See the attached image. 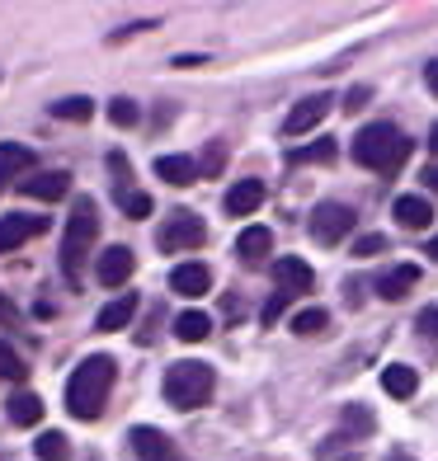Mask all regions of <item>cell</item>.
I'll return each mask as SVG.
<instances>
[{"label": "cell", "instance_id": "obj_18", "mask_svg": "<svg viewBox=\"0 0 438 461\" xmlns=\"http://www.w3.org/2000/svg\"><path fill=\"white\" fill-rule=\"evenodd\" d=\"M382 391L396 395V401H410V395L420 391V372L406 367V363H391V367L382 372Z\"/></svg>", "mask_w": 438, "mask_h": 461}, {"label": "cell", "instance_id": "obj_17", "mask_svg": "<svg viewBox=\"0 0 438 461\" xmlns=\"http://www.w3.org/2000/svg\"><path fill=\"white\" fill-rule=\"evenodd\" d=\"M5 414H10V424H19V429H33L38 419H43V401H38L33 391H14L10 401H5Z\"/></svg>", "mask_w": 438, "mask_h": 461}, {"label": "cell", "instance_id": "obj_26", "mask_svg": "<svg viewBox=\"0 0 438 461\" xmlns=\"http://www.w3.org/2000/svg\"><path fill=\"white\" fill-rule=\"evenodd\" d=\"M292 330H297L302 339H316V334H325V330H330V311L306 306V311H297V316H292Z\"/></svg>", "mask_w": 438, "mask_h": 461}, {"label": "cell", "instance_id": "obj_2", "mask_svg": "<svg viewBox=\"0 0 438 461\" xmlns=\"http://www.w3.org/2000/svg\"><path fill=\"white\" fill-rule=\"evenodd\" d=\"M353 160L368 165L378 175H396L410 160V137L391 122H368V128L353 137Z\"/></svg>", "mask_w": 438, "mask_h": 461}, {"label": "cell", "instance_id": "obj_19", "mask_svg": "<svg viewBox=\"0 0 438 461\" xmlns=\"http://www.w3.org/2000/svg\"><path fill=\"white\" fill-rule=\"evenodd\" d=\"M269 249H274V230H269V226H245L241 236H236V255L250 259V264L264 259Z\"/></svg>", "mask_w": 438, "mask_h": 461}, {"label": "cell", "instance_id": "obj_7", "mask_svg": "<svg viewBox=\"0 0 438 461\" xmlns=\"http://www.w3.org/2000/svg\"><path fill=\"white\" fill-rule=\"evenodd\" d=\"M330 104H335L330 95H311V99H297V104L287 109V118H283V132H287V137H306L311 128H321V122H325Z\"/></svg>", "mask_w": 438, "mask_h": 461}, {"label": "cell", "instance_id": "obj_42", "mask_svg": "<svg viewBox=\"0 0 438 461\" xmlns=\"http://www.w3.org/2000/svg\"><path fill=\"white\" fill-rule=\"evenodd\" d=\"M429 151H433V156H438V128H433V132H429Z\"/></svg>", "mask_w": 438, "mask_h": 461}, {"label": "cell", "instance_id": "obj_21", "mask_svg": "<svg viewBox=\"0 0 438 461\" xmlns=\"http://www.w3.org/2000/svg\"><path fill=\"white\" fill-rule=\"evenodd\" d=\"M29 165H33V151H29V146H19V141H0V179L24 175Z\"/></svg>", "mask_w": 438, "mask_h": 461}, {"label": "cell", "instance_id": "obj_24", "mask_svg": "<svg viewBox=\"0 0 438 461\" xmlns=\"http://www.w3.org/2000/svg\"><path fill=\"white\" fill-rule=\"evenodd\" d=\"M137 316V297H118V302H109V306H104L99 311V330H123V325H128Z\"/></svg>", "mask_w": 438, "mask_h": 461}, {"label": "cell", "instance_id": "obj_41", "mask_svg": "<svg viewBox=\"0 0 438 461\" xmlns=\"http://www.w3.org/2000/svg\"><path fill=\"white\" fill-rule=\"evenodd\" d=\"M424 255H429V259H438V236L429 240V249H424Z\"/></svg>", "mask_w": 438, "mask_h": 461}, {"label": "cell", "instance_id": "obj_6", "mask_svg": "<svg viewBox=\"0 0 438 461\" xmlns=\"http://www.w3.org/2000/svg\"><path fill=\"white\" fill-rule=\"evenodd\" d=\"M311 236H316V245H340L349 230H353V207L344 203H316V212H311Z\"/></svg>", "mask_w": 438, "mask_h": 461}, {"label": "cell", "instance_id": "obj_30", "mask_svg": "<svg viewBox=\"0 0 438 461\" xmlns=\"http://www.w3.org/2000/svg\"><path fill=\"white\" fill-rule=\"evenodd\" d=\"M109 118H114V128H132V122L141 118V109H137L132 99H114L109 104Z\"/></svg>", "mask_w": 438, "mask_h": 461}, {"label": "cell", "instance_id": "obj_33", "mask_svg": "<svg viewBox=\"0 0 438 461\" xmlns=\"http://www.w3.org/2000/svg\"><path fill=\"white\" fill-rule=\"evenodd\" d=\"M287 302H292V297H283V292H274V297H269V306L260 311V321H264V325H278V316L287 311Z\"/></svg>", "mask_w": 438, "mask_h": 461}, {"label": "cell", "instance_id": "obj_3", "mask_svg": "<svg viewBox=\"0 0 438 461\" xmlns=\"http://www.w3.org/2000/svg\"><path fill=\"white\" fill-rule=\"evenodd\" d=\"M213 391H217V372L207 363L184 358V363L165 367V401L175 410H198V405L213 401Z\"/></svg>", "mask_w": 438, "mask_h": 461}, {"label": "cell", "instance_id": "obj_40", "mask_svg": "<svg viewBox=\"0 0 438 461\" xmlns=\"http://www.w3.org/2000/svg\"><path fill=\"white\" fill-rule=\"evenodd\" d=\"M382 461H415V456H410V452H401V447H396V452H391V456H382Z\"/></svg>", "mask_w": 438, "mask_h": 461}, {"label": "cell", "instance_id": "obj_10", "mask_svg": "<svg viewBox=\"0 0 438 461\" xmlns=\"http://www.w3.org/2000/svg\"><path fill=\"white\" fill-rule=\"evenodd\" d=\"M274 283L283 297H302V292H311V283H316V274H311V264L297 259V255H283L278 268H274Z\"/></svg>", "mask_w": 438, "mask_h": 461}, {"label": "cell", "instance_id": "obj_34", "mask_svg": "<svg viewBox=\"0 0 438 461\" xmlns=\"http://www.w3.org/2000/svg\"><path fill=\"white\" fill-rule=\"evenodd\" d=\"M415 325H420V334H424V339H438V306L420 311V321H415Z\"/></svg>", "mask_w": 438, "mask_h": 461}, {"label": "cell", "instance_id": "obj_1", "mask_svg": "<svg viewBox=\"0 0 438 461\" xmlns=\"http://www.w3.org/2000/svg\"><path fill=\"white\" fill-rule=\"evenodd\" d=\"M109 391H114V358H104V353H95V358H86L71 382H67V410L76 419H99L104 405H109Z\"/></svg>", "mask_w": 438, "mask_h": 461}, {"label": "cell", "instance_id": "obj_16", "mask_svg": "<svg viewBox=\"0 0 438 461\" xmlns=\"http://www.w3.org/2000/svg\"><path fill=\"white\" fill-rule=\"evenodd\" d=\"M170 287L179 297H203V292L213 287V274H207V264H179L170 274Z\"/></svg>", "mask_w": 438, "mask_h": 461}, {"label": "cell", "instance_id": "obj_15", "mask_svg": "<svg viewBox=\"0 0 438 461\" xmlns=\"http://www.w3.org/2000/svg\"><path fill=\"white\" fill-rule=\"evenodd\" d=\"M415 283H420V268H415V264H396L391 274L378 278V297L401 302V297H410V287H415Z\"/></svg>", "mask_w": 438, "mask_h": 461}, {"label": "cell", "instance_id": "obj_37", "mask_svg": "<svg viewBox=\"0 0 438 461\" xmlns=\"http://www.w3.org/2000/svg\"><path fill=\"white\" fill-rule=\"evenodd\" d=\"M109 170H114L118 179H132V165L123 160V151H114V156H109Z\"/></svg>", "mask_w": 438, "mask_h": 461}, {"label": "cell", "instance_id": "obj_11", "mask_svg": "<svg viewBox=\"0 0 438 461\" xmlns=\"http://www.w3.org/2000/svg\"><path fill=\"white\" fill-rule=\"evenodd\" d=\"M43 226H48L43 217H0V255H10L24 240H33Z\"/></svg>", "mask_w": 438, "mask_h": 461}, {"label": "cell", "instance_id": "obj_25", "mask_svg": "<svg viewBox=\"0 0 438 461\" xmlns=\"http://www.w3.org/2000/svg\"><path fill=\"white\" fill-rule=\"evenodd\" d=\"M38 461H71V438L67 433H38V443H33Z\"/></svg>", "mask_w": 438, "mask_h": 461}, {"label": "cell", "instance_id": "obj_14", "mask_svg": "<svg viewBox=\"0 0 438 461\" xmlns=\"http://www.w3.org/2000/svg\"><path fill=\"white\" fill-rule=\"evenodd\" d=\"M396 221H401L406 230H429V226H433V203L420 198V194L396 198Z\"/></svg>", "mask_w": 438, "mask_h": 461}, {"label": "cell", "instance_id": "obj_9", "mask_svg": "<svg viewBox=\"0 0 438 461\" xmlns=\"http://www.w3.org/2000/svg\"><path fill=\"white\" fill-rule=\"evenodd\" d=\"M132 268H137L132 249H128V245H109V249L95 259V278H99L104 287H123V283L132 278Z\"/></svg>", "mask_w": 438, "mask_h": 461}, {"label": "cell", "instance_id": "obj_38", "mask_svg": "<svg viewBox=\"0 0 438 461\" xmlns=\"http://www.w3.org/2000/svg\"><path fill=\"white\" fill-rule=\"evenodd\" d=\"M420 179H424V188H429V194H438V165H429V170H424Z\"/></svg>", "mask_w": 438, "mask_h": 461}, {"label": "cell", "instance_id": "obj_13", "mask_svg": "<svg viewBox=\"0 0 438 461\" xmlns=\"http://www.w3.org/2000/svg\"><path fill=\"white\" fill-rule=\"evenodd\" d=\"M29 198H43V203H57V198H67L71 194V175L67 170H48V175H33L19 184Z\"/></svg>", "mask_w": 438, "mask_h": 461}, {"label": "cell", "instance_id": "obj_36", "mask_svg": "<svg viewBox=\"0 0 438 461\" xmlns=\"http://www.w3.org/2000/svg\"><path fill=\"white\" fill-rule=\"evenodd\" d=\"M368 95H372L368 86H359V90H349V95H344V109H349V113H353V109H363V104H368Z\"/></svg>", "mask_w": 438, "mask_h": 461}, {"label": "cell", "instance_id": "obj_12", "mask_svg": "<svg viewBox=\"0 0 438 461\" xmlns=\"http://www.w3.org/2000/svg\"><path fill=\"white\" fill-rule=\"evenodd\" d=\"M260 203H264V184H260V179H241V184L226 188V198H222V207H226L232 217H250Z\"/></svg>", "mask_w": 438, "mask_h": 461}, {"label": "cell", "instance_id": "obj_39", "mask_svg": "<svg viewBox=\"0 0 438 461\" xmlns=\"http://www.w3.org/2000/svg\"><path fill=\"white\" fill-rule=\"evenodd\" d=\"M424 80H429V90L438 95V57H433V61H429V67H424Z\"/></svg>", "mask_w": 438, "mask_h": 461}, {"label": "cell", "instance_id": "obj_5", "mask_svg": "<svg viewBox=\"0 0 438 461\" xmlns=\"http://www.w3.org/2000/svg\"><path fill=\"white\" fill-rule=\"evenodd\" d=\"M203 236H207L203 217L189 212V207H179V212H170V217H165V226L156 230V245L165 249V255H179V249H198Z\"/></svg>", "mask_w": 438, "mask_h": 461}, {"label": "cell", "instance_id": "obj_28", "mask_svg": "<svg viewBox=\"0 0 438 461\" xmlns=\"http://www.w3.org/2000/svg\"><path fill=\"white\" fill-rule=\"evenodd\" d=\"M287 160H292V165H306V160H335V141H330V137H321L316 146H302V151H287Z\"/></svg>", "mask_w": 438, "mask_h": 461}, {"label": "cell", "instance_id": "obj_22", "mask_svg": "<svg viewBox=\"0 0 438 461\" xmlns=\"http://www.w3.org/2000/svg\"><path fill=\"white\" fill-rule=\"evenodd\" d=\"M175 334L184 344H203L213 334V321H207V311H184V316H175Z\"/></svg>", "mask_w": 438, "mask_h": 461}, {"label": "cell", "instance_id": "obj_20", "mask_svg": "<svg viewBox=\"0 0 438 461\" xmlns=\"http://www.w3.org/2000/svg\"><path fill=\"white\" fill-rule=\"evenodd\" d=\"M156 175H160L165 184L184 188V184L198 179V160H189V156H160V160H156Z\"/></svg>", "mask_w": 438, "mask_h": 461}, {"label": "cell", "instance_id": "obj_31", "mask_svg": "<svg viewBox=\"0 0 438 461\" xmlns=\"http://www.w3.org/2000/svg\"><path fill=\"white\" fill-rule=\"evenodd\" d=\"M118 203H123V212H128V217H151V198H146V194H128V188H123Z\"/></svg>", "mask_w": 438, "mask_h": 461}, {"label": "cell", "instance_id": "obj_4", "mask_svg": "<svg viewBox=\"0 0 438 461\" xmlns=\"http://www.w3.org/2000/svg\"><path fill=\"white\" fill-rule=\"evenodd\" d=\"M95 240H99L95 198H76V203H71V217H67V236H61V268H67L71 283H80V264H86V255H90Z\"/></svg>", "mask_w": 438, "mask_h": 461}, {"label": "cell", "instance_id": "obj_29", "mask_svg": "<svg viewBox=\"0 0 438 461\" xmlns=\"http://www.w3.org/2000/svg\"><path fill=\"white\" fill-rule=\"evenodd\" d=\"M0 376H5V382H24V376H29L24 358H19L10 344H0Z\"/></svg>", "mask_w": 438, "mask_h": 461}, {"label": "cell", "instance_id": "obj_35", "mask_svg": "<svg viewBox=\"0 0 438 461\" xmlns=\"http://www.w3.org/2000/svg\"><path fill=\"white\" fill-rule=\"evenodd\" d=\"M222 160H226V146H222V141H213V151L203 156V175H217V170H222Z\"/></svg>", "mask_w": 438, "mask_h": 461}, {"label": "cell", "instance_id": "obj_8", "mask_svg": "<svg viewBox=\"0 0 438 461\" xmlns=\"http://www.w3.org/2000/svg\"><path fill=\"white\" fill-rule=\"evenodd\" d=\"M128 443H132L137 461H184V456H179V447H175L160 429H151V424H137Z\"/></svg>", "mask_w": 438, "mask_h": 461}, {"label": "cell", "instance_id": "obj_23", "mask_svg": "<svg viewBox=\"0 0 438 461\" xmlns=\"http://www.w3.org/2000/svg\"><path fill=\"white\" fill-rule=\"evenodd\" d=\"M48 113H52V118H61V122H90L95 104H90L86 95H71V99H57V104H48Z\"/></svg>", "mask_w": 438, "mask_h": 461}, {"label": "cell", "instance_id": "obj_43", "mask_svg": "<svg viewBox=\"0 0 438 461\" xmlns=\"http://www.w3.org/2000/svg\"><path fill=\"white\" fill-rule=\"evenodd\" d=\"M340 461H359V456H340Z\"/></svg>", "mask_w": 438, "mask_h": 461}, {"label": "cell", "instance_id": "obj_27", "mask_svg": "<svg viewBox=\"0 0 438 461\" xmlns=\"http://www.w3.org/2000/svg\"><path fill=\"white\" fill-rule=\"evenodd\" d=\"M340 433H344V438H349V433L368 438V433H372V410H363V405H344V414H340Z\"/></svg>", "mask_w": 438, "mask_h": 461}, {"label": "cell", "instance_id": "obj_32", "mask_svg": "<svg viewBox=\"0 0 438 461\" xmlns=\"http://www.w3.org/2000/svg\"><path fill=\"white\" fill-rule=\"evenodd\" d=\"M382 249H387V236H359L353 240V255L359 259H372V255H382Z\"/></svg>", "mask_w": 438, "mask_h": 461}]
</instances>
